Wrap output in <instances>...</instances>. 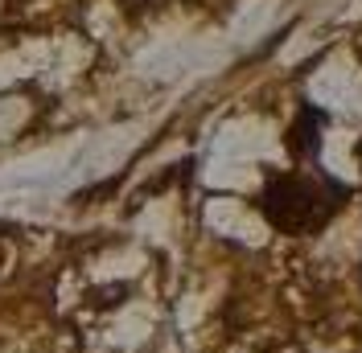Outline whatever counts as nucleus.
I'll list each match as a JSON object with an SVG mask.
<instances>
[{
    "mask_svg": "<svg viewBox=\"0 0 362 353\" xmlns=\"http://www.w3.org/2000/svg\"><path fill=\"white\" fill-rule=\"evenodd\" d=\"M321 128H325V111L313 103H300L293 128H288V152L296 160H313L321 152Z\"/></svg>",
    "mask_w": 362,
    "mask_h": 353,
    "instance_id": "2",
    "label": "nucleus"
},
{
    "mask_svg": "<svg viewBox=\"0 0 362 353\" xmlns=\"http://www.w3.org/2000/svg\"><path fill=\"white\" fill-rule=\"evenodd\" d=\"M346 201V185L329 181V176H309V173H272L264 193H259V210L264 218L284 230V234H309L317 226H325L329 214Z\"/></svg>",
    "mask_w": 362,
    "mask_h": 353,
    "instance_id": "1",
    "label": "nucleus"
},
{
    "mask_svg": "<svg viewBox=\"0 0 362 353\" xmlns=\"http://www.w3.org/2000/svg\"><path fill=\"white\" fill-rule=\"evenodd\" d=\"M354 152H358V164H362V140H358V148H354Z\"/></svg>",
    "mask_w": 362,
    "mask_h": 353,
    "instance_id": "3",
    "label": "nucleus"
}]
</instances>
